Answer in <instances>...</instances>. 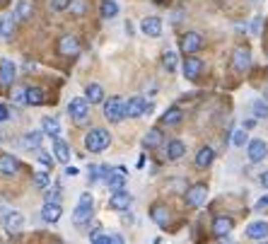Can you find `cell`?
I'll list each match as a JSON object with an SVG mask.
<instances>
[{
    "label": "cell",
    "mask_w": 268,
    "mask_h": 244,
    "mask_svg": "<svg viewBox=\"0 0 268 244\" xmlns=\"http://www.w3.org/2000/svg\"><path fill=\"white\" fill-rule=\"evenodd\" d=\"M112 143V135L106 128H89V133L85 135V150L87 153H101L106 150Z\"/></svg>",
    "instance_id": "obj_1"
},
{
    "label": "cell",
    "mask_w": 268,
    "mask_h": 244,
    "mask_svg": "<svg viewBox=\"0 0 268 244\" xmlns=\"http://www.w3.org/2000/svg\"><path fill=\"white\" fill-rule=\"evenodd\" d=\"M68 114L78 126H85L89 119V102L85 97H73L68 102Z\"/></svg>",
    "instance_id": "obj_2"
},
{
    "label": "cell",
    "mask_w": 268,
    "mask_h": 244,
    "mask_svg": "<svg viewBox=\"0 0 268 244\" xmlns=\"http://www.w3.org/2000/svg\"><path fill=\"white\" fill-rule=\"evenodd\" d=\"M104 119L112 123H119L126 119V102L121 97H109L104 102Z\"/></svg>",
    "instance_id": "obj_3"
},
{
    "label": "cell",
    "mask_w": 268,
    "mask_h": 244,
    "mask_svg": "<svg viewBox=\"0 0 268 244\" xmlns=\"http://www.w3.org/2000/svg\"><path fill=\"white\" fill-rule=\"evenodd\" d=\"M152 111V104L145 100V97H131L126 102V116L128 119H138V116H145Z\"/></svg>",
    "instance_id": "obj_4"
},
{
    "label": "cell",
    "mask_w": 268,
    "mask_h": 244,
    "mask_svg": "<svg viewBox=\"0 0 268 244\" xmlns=\"http://www.w3.org/2000/svg\"><path fill=\"white\" fill-rule=\"evenodd\" d=\"M92 203H94V199H92L89 193H82V196H80V203H78V208H75V215H73L75 225L89 222V218H92Z\"/></svg>",
    "instance_id": "obj_5"
},
{
    "label": "cell",
    "mask_w": 268,
    "mask_h": 244,
    "mask_svg": "<svg viewBox=\"0 0 268 244\" xmlns=\"http://www.w3.org/2000/svg\"><path fill=\"white\" fill-rule=\"evenodd\" d=\"M246 153H249V162L258 165V162H263L268 157V145L261 138H254V140H249V145H246Z\"/></svg>",
    "instance_id": "obj_6"
},
{
    "label": "cell",
    "mask_w": 268,
    "mask_h": 244,
    "mask_svg": "<svg viewBox=\"0 0 268 244\" xmlns=\"http://www.w3.org/2000/svg\"><path fill=\"white\" fill-rule=\"evenodd\" d=\"M133 203V196L128 193L126 189H121V191H114L112 196H109V208L112 211H128V206Z\"/></svg>",
    "instance_id": "obj_7"
},
{
    "label": "cell",
    "mask_w": 268,
    "mask_h": 244,
    "mask_svg": "<svg viewBox=\"0 0 268 244\" xmlns=\"http://www.w3.org/2000/svg\"><path fill=\"white\" fill-rule=\"evenodd\" d=\"M205 199H208V189H205V184H196V186H191V189L186 191V206H191V208L203 206Z\"/></svg>",
    "instance_id": "obj_8"
},
{
    "label": "cell",
    "mask_w": 268,
    "mask_h": 244,
    "mask_svg": "<svg viewBox=\"0 0 268 244\" xmlns=\"http://www.w3.org/2000/svg\"><path fill=\"white\" fill-rule=\"evenodd\" d=\"M232 230H235V220L227 218V215H218V218L212 220V232H215V237H220V239L230 237Z\"/></svg>",
    "instance_id": "obj_9"
},
{
    "label": "cell",
    "mask_w": 268,
    "mask_h": 244,
    "mask_svg": "<svg viewBox=\"0 0 268 244\" xmlns=\"http://www.w3.org/2000/svg\"><path fill=\"white\" fill-rule=\"evenodd\" d=\"M201 46H203V36H201V34L189 32V34H184V36H181V51H184V54L193 56Z\"/></svg>",
    "instance_id": "obj_10"
},
{
    "label": "cell",
    "mask_w": 268,
    "mask_h": 244,
    "mask_svg": "<svg viewBox=\"0 0 268 244\" xmlns=\"http://www.w3.org/2000/svg\"><path fill=\"white\" fill-rule=\"evenodd\" d=\"M232 66H235V70H239V73L249 70V66H251V54H249V48H244V46L235 48V56H232Z\"/></svg>",
    "instance_id": "obj_11"
},
{
    "label": "cell",
    "mask_w": 268,
    "mask_h": 244,
    "mask_svg": "<svg viewBox=\"0 0 268 244\" xmlns=\"http://www.w3.org/2000/svg\"><path fill=\"white\" fill-rule=\"evenodd\" d=\"M203 70V61L201 58H196V56H189L186 61H184V78L186 80H196L201 75Z\"/></svg>",
    "instance_id": "obj_12"
},
{
    "label": "cell",
    "mask_w": 268,
    "mask_h": 244,
    "mask_svg": "<svg viewBox=\"0 0 268 244\" xmlns=\"http://www.w3.org/2000/svg\"><path fill=\"white\" fill-rule=\"evenodd\" d=\"M246 237L254 239V242H263L268 237V222H263V220L251 222V225L246 227Z\"/></svg>",
    "instance_id": "obj_13"
},
{
    "label": "cell",
    "mask_w": 268,
    "mask_h": 244,
    "mask_svg": "<svg viewBox=\"0 0 268 244\" xmlns=\"http://www.w3.org/2000/svg\"><path fill=\"white\" fill-rule=\"evenodd\" d=\"M80 51V41L75 39V36H61L58 39V54L61 56H75Z\"/></svg>",
    "instance_id": "obj_14"
},
{
    "label": "cell",
    "mask_w": 268,
    "mask_h": 244,
    "mask_svg": "<svg viewBox=\"0 0 268 244\" xmlns=\"http://www.w3.org/2000/svg\"><path fill=\"white\" fill-rule=\"evenodd\" d=\"M126 167H116V169H112V174H109V179H106V184H109V189L112 191H121L123 184H126Z\"/></svg>",
    "instance_id": "obj_15"
},
{
    "label": "cell",
    "mask_w": 268,
    "mask_h": 244,
    "mask_svg": "<svg viewBox=\"0 0 268 244\" xmlns=\"http://www.w3.org/2000/svg\"><path fill=\"white\" fill-rule=\"evenodd\" d=\"M5 230H8V232H20V230H22L24 227V215L22 213H17V211H10L8 213V215H5Z\"/></svg>",
    "instance_id": "obj_16"
},
{
    "label": "cell",
    "mask_w": 268,
    "mask_h": 244,
    "mask_svg": "<svg viewBox=\"0 0 268 244\" xmlns=\"http://www.w3.org/2000/svg\"><path fill=\"white\" fill-rule=\"evenodd\" d=\"M15 80V63L10 58H3L0 61V85H12Z\"/></svg>",
    "instance_id": "obj_17"
},
{
    "label": "cell",
    "mask_w": 268,
    "mask_h": 244,
    "mask_svg": "<svg viewBox=\"0 0 268 244\" xmlns=\"http://www.w3.org/2000/svg\"><path fill=\"white\" fill-rule=\"evenodd\" d=\"M17 169H20V162H17L15 157L12 155H0V174H3V177L17 174Z\"/></svg>",
    "instance_id": "obj_18"
},
{
    "label": "cell",
    "mask_w": 268,
    "mask_h": 244,
    "mask_svg": "<svg viewBox=\"0 0 268 244\" xmlns=\"http://www.w3.org/2000/svg\"><path fill=\"white\" fill-rule=\"evenodd\" d=\"M140 29L147 34V36H159L162 34V20L159 17H145L140 22Z\"/></svg>",
    "instance_id": "obj_19"
},
{
    "label": "cell",
    "mask_w": 268,
    "mask_h": 244,
    "mask_svg": "<svg viewBox=\"0 0 268 244\" xmlns=\"http://www.w3.org/2000/svg\"><path fill=\"white\" fill-rule=\"evenodd\" d=\"M53 155H56L58 162H68L70 155H73V150H70V145L66 140H61V138H53Z\"/></svg>",
    "instance_id": "obj_20"
},
{
    "label": "cell",
    "mask_w": 268,
    "mask_h": 244,
    "mask_svg": "<svg viewBox=\"0 0 268 244\" xmlns=\"http://www.w3.org/2000/svg\"><path fill=\"white\" fill-rule=\"evenodd\" d=\"M41 131H44V135L58 138V135H61V123H58L56 116H44V119H41Z\"/></svg>",
    "instance_id": "obj_21"
},
{
    "label": "cell",
    "mask_w": 268,
    "mask_h": 244,
    "mask_svg": "<svg viewBox=\"0 0 268 244\" xmlns=\"http://www.w3.org/2000/svg\"><path fill=\"white\" fill-rule=\"evenodd\" d=\"M186 155V145L181 143V140H169L167 143V157L172 160V162H177V160H181V157Z\"/></svg>",
    "instance_id": "obj_22"
},
{
    "label": "cell",
    "mask_w": 268,
    "mask_h": 244,
    "mask_svg": "<svg viewBox=\"0 0 268 244\" xmlns=\"http://www.w3.org/2000/svg\"><path fill=\"white\" fill-rule=\"evenodd\" d=\"M85 100L89 102V104H101L104 102V89H101V85H97V82H89L87 87H85Z\"/></svg>",
    "instance_id": "obj_23"
},
{
    "label": "cell",
    "mask_w": 268,
    "mask_h": 244,
    "mask_svg": "<svg viewBox=\"0 0 268 244\" xmlns=\"http://www.w3.org/2000/svg\"><path fill=\"white\" fill-rule=\"evenodd\" d=\"M41 220L58 222L61 220V206H58V203H44V208H41Z\"/></svg>",
    "instance_id": "obj_24"
},
{
    "label": "cell",
    "mask_w": 268,
    "mask_h": 244,
    "mask_svg": "<svg viewBox=\"0 0 268 244\" xmlns=\"http://www.w3.org/2000/svg\"><path fill=\"white\" fill-rule=\"evenodd\" d=\"M212 160H215V150L212 148H201L198 153H196V167H201V169H205V167L212 165Z\"/></svg>",
    "instance_id": "obj_25"
},
{
    "label": "cell",
    "mask_w": 268,
    "mask_h": 244,
    "mask_svg": "<svg viewBox=\"0 0 268 244\" xmlns=\"http://www.w3.org/2000/svg\"><path fill=\"white\" fill-rule=\"evenodd\" d=\"M46 102V94L41 87H27V104L29 107H39Z\"/></svg>",
    "instance_id": "obj_26"
},
{
    "label": "cell",
    "mask_w": 268,
    "mask_h": 244,
    "mask_svg": "<svg viewBox=\"0 0 268 244\" xmlns=\"http://www.w3.org/2000/svg\"><path fill=\"white\" fill-rule=\"evenodd\" d=\"M162 140H165L162 131H159V128H150L145 133V138H143V145H145V148H157V145H162Z\"/></svg>",
    "instance_id": "obj_27"
},
{
    "label": "cell",
    "mask_w": 268,
    "mask_h": 244,
    "mask_svg": "<svg viewBox=\"0 0 268 244\" xmlns=\"http://www.w3.org/2000/svg\"><path fill=\"white\" fill-rule=\"evenodd\" d=\"M99 15H101V20H112V17L119 15V5H116L114 0H101Z\"/></svg>",
    "instance_id": "obj_28"
},
{
    "label": "cell",
    "mask_w": 268,
    "mask_h": 244,
    "mask_svg": "<svg viewBox=\"0 0 268 244\" xmlns=\"http://www.w3.org/2000/svg\"><path fill=\"white\" fill-rule=\"evenodd\" d=\"M12 17H15V20H29V17H32V5H29L27 0H17Z\"/></svg>",
    "instance_id": "obj_29"
},
{
    "label": "cell",
    "mask_w": 268,
    "mask_h": 244,
    "mask_svg": "<svg viewBox=\"0 0 268 244\" xmlns=\"http://www.w3.org/2000/svg\"><path fill=\"white\" fill-rule=\"evenodd\" d=\"M150 215H152V220H155L159 227H165V225L169 222V211L165 208V206H152Z\"/></svg>",
    "instance_id": "obj_30"
},
{
    "label": "cell",
    "mask_w": 268,
    "mask_h": 244,
    "mask_svg": "<svg viewBox=\"0 0 268 244\" xmlns=\"http://www.w3.org/2000/svg\"><path fill=\"white\" fill-rule=\"evenodd\" d=\"M15 34V17H0V39H12Z\"/></svg>",
    "instance_id": "obj_31"
},
{
    "label": "cell",
    "mask_w": 268,
    "mask_h": 244,
    "mask_svg": "<svg viewBox=\"0 0 268 244\" xmlns=\"http://www.w3.org/2000/svg\"><path fill=\"white\" fill-rule=\"evenodd\" d=\"M44 140V131H29V133H24V148H39Z\"/></svg>",
    "instance_id": "obj_32"
},
{
    "label": "cell",
    "mask_w": 268,
    "mask_h": 244,
    "mask_svg": "<svg viewBox=\"0 0 268 244\" xmlns=\"http://www.w3.org/2000/svg\"><path fill=\"white\" fill-rule=\"evenodd\" d=\"M179 121H181V109H177V107L167 109L165 116H162V123H167V126H177Z\"/></svg>",
    "instance_id": "obj_33"
},
{
    "label": "cell",
    "mask_w": 268,
    "mask_h": 244,
    "mask_svg": "<svg viewBox=\"0 0 268 244\" xmlns=\"http://www.w3.org/2000/svg\"><path fill=\"white\" fill-rule=\"evenodd\" d=\"M68 10H70V15H75V17H82L87 12V0H73Z\"/></svg>",
    "instance_id": "obj_34"
},
{
    "label": "cell",
    "mask_w": 268,
    "mask_h": 244,
    "mask_svg": "<svg viewBox=\"0 0 268 244\" xmlns=\"http://www.w3.org/2000/svg\"><path fill=\"white\" fill-rule=\"evenodd\" d=\"M251 109H254V116H256V119H268V104L266 102L256 100L251 104Z\"/></svg>",
    "instance_id": "obj_35"
},
{
    "label": "cell",
    "mask_w": 268,
    "mask_h": 244,
    "mask_svg": "<svg viewBox=\"0 0 268 244\" xmlns=\"http://www.w3.org/2000/svg\"><path fill=\"white\" fill-rule=\"evenodd\" d=\"M162 66H165V70L174 73V70H177V54H174V51H167L165 58H162Z\"/></svg>",
    "instance_id": "obj_36"
},
{
    "label": "cell",
    "mask_w": 268,
    "mask_h": 244,
    "mask_svg": "<svg viewBox=\"0 0 268 244\" xmlns=\"http://www.w3.org/2000/svg\"><path fill=\"white\" fill-rule=\"evenodd\" d=\"M48 184H51V174H48V172H36V174H34V186L46 189Z\"/></svg>",
    "instance_id": "obj_37"
},
{
    "label": "cell",
    "mask_w": 268,
    "mask_h": 244,
    "mask_svg": "<svg viewBox=\"0 0 268 244\" xmlns=\"http://www.w3.org/2000/svg\"><path fill=\"white\" fill-rule=\"evenodd\" d=\"M232 143H235L237 148H242V145H249V138H246V131H244V128H237L235 133H232Z\"/></svg>",
    "instance_id": "obj_38"
},
{
    "label": "cell",
    "mask_w": 268,
    "mask_h": 244,
    "mask_svg": "<svg viewBox=\"0 0 268 244\" xmlns=\"http://www.w3.org/2000/svg\"><path fill=\"white\" fill-rule=\"evenodd\" d=\"M70 3L73 0H48V5H51V10H56V12H63L70 8Z\"/></svg>",
    "instance_id": "obj_39"
},
{
    "label": "cell",
    "mask_w": 268,
    "mask_h": 244,
    "mask_svg": "<svg viewBox=\"0 0 268 244\" xmlns=\"http://www.w3.org/2000/svg\"><path fill=\"white\" fill-rule=\"evenodd\" d=\"M12 102H15V104H27V89L15 87V92H12Z\"/></svg>",
    "instance_id": "obj_40"
},
{
    "label": "cell",
    "mask_w": 268,
    "mask_h": 244,
    "mask_svg": "<svg viewBox=\"0 0 268 244\" xmlns=\"http://www.w3.org/2000/svg\"><path fill=\"white\" fill-rule=\"evenodd\" d=\"M89 239H92V244H112V237H109V234H99L97 230L89 234Z\"/></svg>",
    "instance_id": "obj_41"
},
{
    "label": "cell",
    "mask_w": 268,
    "mask_h": 244,
    "mask_svg": "<svg viewBox=\"0 0 268 244\" xmlns=\"http://www.w3.org/2000/svg\"><path fill=\"white\" fill-rule=\"evenodd\" d=\"M61 201V189L58 186H51L48 193H46V203H58Z\"/></svg>",
    "instance_id": "obj_42"
},
{
    "label": "cell",
    "mask_w": 268,
    "mask_h": 244,
    "mask_svg": "<svg viewBox=\"0 0 268 244\" xmlns=\"http://www.w3.org/2000/svg\"><path fill=\"white\" fill-rule=\"evenodd\" d=\"M87 179H89V184H94V181H99L101 179V169L97 165H92L89 167V174H87Z\"/></svg>",
    "instance_id": "obj_43"
},
{
    "label": "cell",
    "mask_w": 268,
    "mask_h": 244,
    "mask_svg": "<svg viewBox=\"0 0 268 244\" xmlns=\"http://www.w3.org/2000/svg\"><path fill=\"white\" fill-rule=\"evenodd\" d=\"M36 160H39L41 165H46V167H53V157L48 155V153H39V155H36Z\"/></svg>",
    "instance_id": "obj_44"
},
{
    "label": "cell",
    "mask_w": 268,
    "mask_h": 244,
    "mask_svg": "<svg viewBox=\"0 0 268 244\" xmlns=\"http://www.w3.org/2000/svg\"><path fill=\"white\" fill-rule=\"evenodd\" d=\"M8 119H10V109H8L5 104H0V123L8 121Z\"/></svg>",
    "instance_id": "obj_45"
},
{
    "label": "cell",
    "mask_w": 268,
    "mask_h": 244,
    "mask_svg": "<svg viewBox=\"0 0 268 244\" xmlns=\"http://www.w3.org/2000/svg\"><path fill=\"white\" fill-rule=\"evenodd\" d=\"M109 237H112V244H126L121 234H109Z\"/></svg>",
    "instance_id": "obj_46"
},
{
    "label": "cell",
    "mask_w": 268,
    "mask_h": 244,
    "mask_svg": "<svg viewBox=\"0 0 268 244\" xmlns=\"http://www.w3.org/2000/svg\"><path fill=\"white\" fill-rule=\"evenodd\" d=\"M258 29H261V20L254 17V22H251V32H258Z\"/></svg>",
    "instance_id": "obj_47"
},
{
    "label": "cell",
    "mask_w": 268,
    "mask_h": 244,
    "mask_svg": "<svg viewBox=\"0 0 268 244\" xmlns=\"http://www.w3.org/2000/svg\"><path fill=\"white\" fill-rule=\"evenodd\" d=\"M75 174H78L75 167H66V177H75Z\"/></svg>",
    "instance_id": "obj_48"
},
{
    "label": "cell",
    "mask_w": 268,
    "mask_h": 244,
    "mask_svg": "<svg viewBox=\"0 0 268 244\" xmlns=\"http://www.w3.org/2000/svg\"><path fill=\"white\" fill-rule=\"evenodd\" d=\"M266 206H268V196H263V199H258L256 208H266Z\"/></svg>",
    "instance_id": "obj_49"
},
{
    "label": "cell",
    "mask_w": 268,
    "mask_h": 244,
    "mask_svg": "<svg viewBox=\"0 0 268 244\" xmlns=\"http://www.w3.org/2000/svg\"><path fill=\"white\" fill-rule=\"evenodd\" d=\"M254 126H256V121H254V119H249V121H244V131H246V128H254Z\"/></svg>",
    "instance_id": "obj_50"
},
{
    "label": "cell",
    "mask_w": 268,
    "mask_h": 244,
    "mask_svg": "<svg viewBox=\"0 0 268 244\" xmlns=\"http://www.w3.org/2000/svg\"><path fill=\"white\" fill-rule=\"evenodd\" d=\"M261 184L268 189V172H263V174H261Z\"/></svg>",
    "instance_id": "obj_51"
},
{
    "label": "cell",
    "mask_w": 268,
    "mask_h": 244,
    "mask_svg": "<svg viewBox=\"0 0 268 244\" xmlns=\"http://www.w3.org/2000/svg\"><path fill=\"white\" fill-rule=\"evenodd\" d=\"M223 244H232V242H230V239H227V237H225V239H223Z\"/></svg>",
    "instance_id": "obj_52"
},
{
    "label": "cell",
    "mask_w": 268,
    "mask_h": 244,
    "mask_svg": "<svg viewBox=\"0 0 268 244\" xmlns=\"http://www.w3.org/2000/svg\"><path fill=\"white\" fill-rule=\"evenodd\" d=\"M5 3H8V0H0V5H5Z\"/></svg>",
    "instance_id": "obj_53"
},
{
    "label": "cell",
    "mask_w": 268,
    "mask_h": 244,
    "mask_svg": "<svg viewBox=\"0 0 268 244\" xmlns=\"http://www.w3.org/2000/svg\"><path fill=\"white\" fill-rule=\"evenodd\" d=\"M256 244H268V242H256Z\"/></svg>",
    "instance_id": "obj_54"
},
{
    "label": "cell",
    "mask_w": 268,
    "mask_h": 244,
    "mask_svg": "<svg viewBox=\"0 0 268 244\" xmlns=\"http://www.w3.org/2000/svg\"><path fill=\"white\" fill-rule=\"evenodd\" d=\"M251 3H256V0H251Z\"/></svg>",
    "instance_id": "obj_55"
}]
</instances>
